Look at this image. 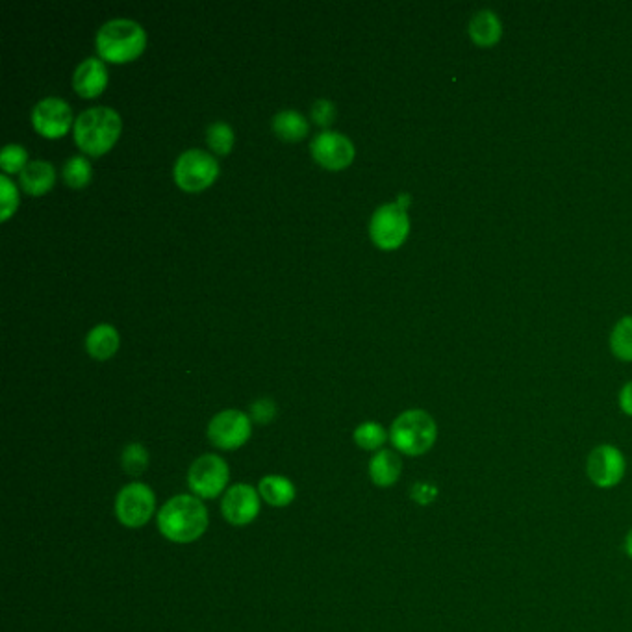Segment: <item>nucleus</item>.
<instances>
[{
	"mask_svg": "<svg viewBox=\"0 0 632 632\" xmlns=\"http://www.w3.org/2000/svg\"><path fill=\"white\" fill-rule=\"evenodd\" d=\"M208 510L199 497L177 495L169 499L158 512V529L169 542H197L208 529Z\"/></svg>",
	"mask_w": 632,
	"mask_h": 632,
	"instance_id": "obj_1",
	"label": "nucleus"
},
{
	"mask_svg": "<svg viewBox=\"0 0 632 632\" xmlns=\"http://www.w3.org/2000/svg\"><path fill=\"white\" fill-rule=\"evenodd\" d=\"M121 134V115L114 108L95 106L76 117L75 141L89 156H101L114 147Z\"/></svg>",
	"mask_w": 632,
	"mask_h": 632,
	"instance_id": "obj_2",
	"label": "nucleus"
},
{
	"mask_svg": "<svg viewBox=\"0 0 632 632\" xmlns=\"http://www.w3.org/2000/svg\"><path fill=\"white\" fill-rule=\"evenodd\" d=\"M95 41L102 60L125 64L143 52L147 34L143 26L132 19H112L99 28Z\"/></svg>",
	"mask_w": 632,
	"mask_h": 632,
	"instance_id": "obj_3",
	"label": "nucleus"
},
{
	"mask_svg": "<svg viewBox=\"0 0 632 632\" xmlns=\"http://www.w3.org/2000/svg\"><path fill=\"white\" fill-rule=\"evenodd\" d=\"M390 440L393 447L403 455H427L438 440V425L429 412L412 408L395 418L390 429Z\"/></svg>",
	"mask_w": 632,
	"mask_h": 632,
	"instance_id": "obj_4",
	"label": "nucleus"
},
{
	"mask_svg": "<svg viewBox=\"0 0 632 632\" xmlns=\"http://www.w3.org/2000/svg\"><path fill=\"white\" fill-rule=\"evenodd\" d=\"M156 512V495L143 482H130L115 499V516L127 529L145 527Z\"/></svg>",
	"mask_w": 632,
	"mask_h": 632,
	"instance_id": "obj_5",
	"label": "nucleus"
},
{
	"mask_svg": "<svg viewBox=\"0 0 632 632\" xmlns=\"http://www.w3.org/2000/svg\"><path fill=\"white\" fill-rule=\"evenodd\" d=\"M410 232V219L405 208L397 203L382 204L379 206L369 221V236L375 241V245L392 251L405 243L406 236Z\"/></svg>",
	"mask_w": 632,
	"mask_h": 632,
	"instance_id": "obj_6",
	"label": "nucleus"
},
{
	"mask_svg": "<svg viewBox=\"0 0 632 632\" xmlns=\"http://www.w3.org/2000/svg\"><path fill=\"white\" fill-rule=\"evenodd\" d=\"M219 175V164L210 152L203 149L184 151L173 167V177L182 190L201 191L214 184Z\"/></svg>",
	"mask_w": 632,
	"mask_h": 632,
	"instance_id": "obj_7",
	"label": "nucleus"
},
{
	"mask_svg": "<svg viewBox=\"0 0 632 632\" xmlns=\"http://www.w3.org/2000/svg\"><path fill=\"white\" fill-rule=\"evenodd\" d=\"M230 471L219 455H203L191 464L188 486L199 499H215L227 488Z\"/></svg>",
	"mask_w": 632,
	"mask_h": 632,
	"instance_id": "obj_8",
	"label": "nucleus"
},
{
	"mask_svg": "<svg viewBox=\"0 0 632 632\" xmlns=\"http://www.w3.org/2000/svg\"><path fill=\"white\" fill-rule=\"evenodd\" d=\"M627 473V458L618 447L603 443L592 449L586 458V475L601 490L616 488Z\"/></svg>",
	"mask_w": 632,
	"mask_h": 632,
	"instance_id": "obj_9",
	"label": "nucleus"
},
{
	"mask_svg": "<svg viewBox=\"0 0 632 632\" xmlns=\"http://www.w3.org/2000/svg\"><path fill=\"white\" fill-rule=\"evenodd\" d=\"M253 432L251 416L241 410H223L208 425V438L217 449L234 451L249 442Z\"/></svg>",
	"mask_w": 632,
	"mask_h": 632,
	"instance_id": "obj_10",
	"label": "nucleus"
},
{
	"mask_svg": "<svg viewBox=\"0 0 632 632\" xmlns=\"http://www.w3.org/2000/svg\"><path fill=\"white\" fill-rule=\"evenodd\" d=\"M32 123L45 138H62L73 125L71 106L60 97H45L32 110Z\"/></svg>",
	"mask_w": 632,
	"mask_h": 632,
	"instance_id": "obj_11",
	"label": "nucleus"
},
{
	"mask_svg": "<svg viewBox=\"0 0 632 632\" xmlns=\"http://www.w3.org/2000/svg\"><path fill=\"white\" fill-rule=\"evenodd\" d=\"M310 151L317 164L327 169H343L354 158L353 141L334 130H323L316 134V138L310 143Z\"/></svg>",
	"mask_w": 632,
	"mask_h": 632,
	"instance_id": "obj_12",
	"label": "nucleus"
},
{
	"mask_svg": "<svg viewBox=\"0 0 632 632\" xmlns=\"http://www.w3.org/2000/svg\"><path fill=\"white\" fill-rule=\"evenodd\" d=\"M221 512L230 525L245 527L260 514V493L251 484H236L225 493Z\"/></svg>",
	"mask_w": 632,
	"mask_h": 632,
	"instance_id": "obj_13",
	"label": "nucleus"
},
{
	"mask_svg": "<svg viewBox=\"0 0 632 632\" xmlns=\"http://www.w3.org/2000/svg\"><path fill=\"white\" fill-rule=\"evenodd\" d=\"M106 84H108V69L99 58L89 56L76 67L75 75H73V86H75L78 95L88 97V99L89 97H97L104 91Z\"/></svg>",
	"mask_w": 632,
	"mask_h": 632,
	"instance_id": "obj_14",
	"label": "nucleus"
},
{
	"mask_svg": "<svg viewBox=\"0 0 632 632\" xmlns=\"http://www.w3.org/2000/svg\"><path fill=\"white\" fill-rule=\"evenodd\" d=\"M468 34L477 47L490 49L503 38V23L492 10H481L469 19Z\"/></svg>",
	"mask_w": 632,
	"mask_h": 632,
	"instance_id": "obj_15",
	"label": "nucleus"
},
{
	"mask_svg": "<svg viewBox=\"0 0 632 632\" xmlns=\"http://www.w3.org/2000/svg\"><path fill=\"white\" fill-rule=\"evenodd\" d=\"M403 473V460L395 451L380 449L369 462V477L379 488H392Z\"/></svg>",
	"mask_w": 632,
	"mask_h": 632,
	"instance_id": "obj_16",
	"label": "nucleus"
},
{
	"mask_svg": "<svg viewBox=\"0 0 632 632\" xmlns=\"http://www.w3.org/2000/svg\"><path fill=\"white\" fill-rule=\"evenodd\" d=\"M56 180V169L51 162L45 160H32L25 165V169L19 173V182L28 195H45L51 190Z\"/></svg>",
	"mask_w": 632,
	"mask_h": 632,
	"instance_id": "obj_17",
	"label": "nucleus"
},
{
	"mask_svg": "<svg viewBox=\"0 0 632 632\" xmlns=\"http://www.w3.org/2000/svg\"><path fill=\"white\" fill-rule=\"evenodd\" d=\"M86 349L97 360H108L119 349V332L110 323H101L89 330Z\"/></svg>",
	"mask_w": 632,
	"mask_h": 632,
	"instance_id": "obj_18",
	"label": "nucleus"
},
{
	"mask_svg": "<svg viewBox=\"0 0 632 632\" xmlns=\"http://www.w3.org/2000/svg\"><path fill=\"white\" fill-rule=\"evenodd\" d=\"M258 493H260V497L266 503H269L271 506H277V508L291 505L295 501V495H297L293 482L288 477H282V475L264 477L260 481V486H258Z\"/></svg>",
	"mask_w": 632,
	"mask_h": 632,
	"instance_id": "obj_19",
	"label": "nucleus"
},
{
	"mask_svg": "<svg viewBox=\"0 0 632 632\" xmlns=\"http://www.w3.org/2000/svg\"><path fill=\"white\" fill-rule=\"evenodd\" d=\"M308 128V119L297 110H282L273 117V130L282 140H303L308 134Z\"/></svg>",
	"mask_w": 632,
	"mask_h": 632,
	"instance_id": "obj_20",
	"label": "nucleus"
},
{
	"mask_svg": "<svg viewBox=\"0 0 632 632\" xmlns=\"http://www.w3.org/2000/svg\"><path fill=\"white\" fill-rule=\"evenodd\" d=\"M610 349L616 358L632 362V316L623 317L610 334Z\"/></svg>",
	"mask_w": 632,
	"mask_h": 632,
	"instance_id": "obj_21",
	"label": "nucleus"
},
{
	"mask_svg": "<svg viewBox=\"0 0 632 632\" xmlns=\"http://www.w3.org/2000/svg\"><path fill=\"white\" fill-rule=\"evenodd\" d=\"M390 436L377 421H364L354 430V442L364 451H380Z\"/></svg>",
	"mask_w": 632,
	"mask_h": 632,
	"instance_id": "obj_22",
	"label": "nucleus"
},
{
	"mask_svg": "<svg viewBox=\"0 0 632 632\" xmlns=\"http://www.w3.org/2000/svg\"><path fill=\"white\" fill-rule=\"evenodd\" d=\"M93 175L91 164L84 156H71L64 165V180L71 188L88 186Z\"/></svg>",
	"mask_w": 632,
	"mask_h": 632,
	"instance_id": "obj_23",
	"label": "nucleus"
},
{
	"mask_svg": "<svg viewBox=\"0 0 632 632\" xmlns=\"http://www.w3.org/2000/svg\"><path fill=\"white\" fill-rule=\"evenodd\" d=\"M206 141L217 154H228L234 145V130L225 121H215L206 128Z\"/></svg>",
	"mask_w": 632,
	"mask_h": 632,
	"instance_id": "obj_24",
	"label": "nucleus"
},
{
	"mask_svg": "<svg viewBox=\"0 0 632 632\" xmlns=\"http://www.w3.org/2000/svg\"><path fill=\"white\" fill-rule=\"evenodd\" d=\"M121 464L132 477H140L149 466V451L141 443H130L121 455Z\"/></svg>",
	"mask_w": 632,
	"mask_h": 632,
	"instance_id": "obj_25",
	"label": "nucleus"
},
{
	"mask_svg": "<svg viewBox=\"0 0 632 632\" xmlns=\"http://www.w3.org/2000/svg\"><path fill=\"white\" fill-rule=\"evenodd\" d=\"M28 164V152L23 145L10 143L2 149L0 154V167L4 169V173H15V171H23L25 165Z\"/></svg>",
	"mask_w": 632,
	"mask_h": 632,
	"instance_id": "obj_26",
	"label": "nucleus"
},
{
	"mask_svg": "<svg viewBox=\"0 0 632 632\" xmlns=\"http://www.w3.org/2000/svg\"><path fill=\"white\" fill-rule=\"evenodd\" d=\"M0 201H2L0 217H2V221H6L17 210V204H19L17 186L6 175L0 177Z\"/></svg>",
	"mask_w": 632,
	"mask_h": 632,
	"instance_id": "obj_27",
	"label": "nucleus"
},
{
	"mask_svg": "<svg viewBox=\"0 0 632 632\" xmlns=\"http://www.w3.org/2000/svg\"><path fill=\"white\" fill-rule=\"evenodd\" d=\"M277 416V405L271 401V399H258L251 405V419L260 423V425H267L271 423Z\"/></svg>",
	"mask_w": 632,
	"mask_h": 632,
	"instance_id": "obj_28",
	"label": "nucleus"
},
{
	"mask_svg": "<svg viewBox=\"0 0 632 632\" xmlns=\"http://www.w3.org/2000/svg\"><path fill=\"white\" fill-rule=\"evenodd\" d=\"M334 117H336V106H334V102L329 101V99H319V101L314 102V106H312V119L316 121L317 125L327 127V125H330V123L334 121Z\"/></svg>",
	"mask_w": 632,
	"mask_h": 632,
	"instance_id": "obj_29",
	"label": "nucleus"
},
{
	"mask_svg": "<svg viewBox=\"0 0 632 632\" xmlns=\"http://www.w3.org/2000/svg\"><path fill=\"white\" fill-rule=\"evenodd\" d=\"M412 499L418 505L427 506L438 499V488L432 482H416L412 486Z\"/></svg>",
	"mask_w": 632,
	"mask_h": 632,
	"instance_id": "obj_30",
	"label": "nucleus"
},
{
	"mask_svg": "<svg viewBox=\"0 0 632 632\" xmlns=\"http://www.w3.org/2000/svg\"><path fill=\"white\" fill-rule=\"evenodd\" d=\"M620 408L623 414H627V416L632 418V380L621 388Z\"/></svg>",
	"mask_w": 632,
	"mask_h": 632,
	"instance_id": "obj_31",
	"label": "nucleus"
},
{
	"mask_svg": "<svg viewBox=\"0 0 632 632\" xmlns=\"http://www.w3.org/2000/svg\"><path fill=\"white\" fill-rule=\"evenodd\" d=\"M625 553H627V557L632 560V529L627 532V536H625Z\"/></svg>",
	"mask_w": 632,
	"mask_h": 632,
	"instance_id": "obj_32",
	"label": "nucleus"
},
{
	"mask_svg": "<svg viewBox=\"0 0 632 632\" xmlns=\"http://www.w3.org/2000/svg\"><path fill=\"white\" fill-rule=\"evenodd\" d=\"M395 203L399 204L401 208H405L406 210V206L410 204V195H408V193H401V195L397 197V201H395Z\"/></svg>",
	"mask_w": 632,
	"mask_h": 632,
	"instance_id": "obj_33",
	"label": "nucleus"
}]
</instances>
